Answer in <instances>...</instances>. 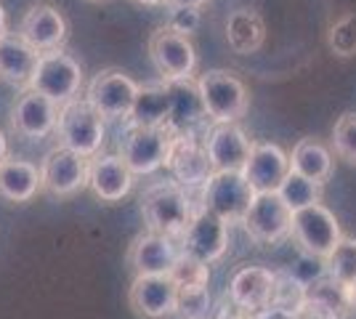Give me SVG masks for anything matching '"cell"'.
Instances as JSON below:
<instances>
[{"mask_svg":"<svg viewBox=\"0 0 356 319\" xmlns=\"http://www.w3.org/2000/svg\"><path fill=\"white\" fill-rule=\"evenodd\" d=\"M138 211H141L147 231H157V234L178 240L186 231L194 213L200 211V205L194 208V199L186 192V186L176 181H163L149 186L141 195Z\"/></svg>","mask_w":356,"mask_h":319,"instance_id":"6da1fadb","label":"cell"},{"mask_svg":"<svg viewBox=\"0 0 356 319\" xmlns=\"http://www.w3.org/2000/svg\"><path fill=\"white\" fill-rule=\"evenodd\" d=\"M205 117L216 122H239L248 115L250 93L248 85L229 69H208L194 80Z\"/></svg>","mask_w":356,"mask_h":319,"instance_id":"7a4b0ae2","label":"cell"},{"mask_svg":"<svg viewBox=\"0 0 356 319\" xmlns=\"http://www.w3.org/2000/svg\"><path fill=\"white\" fill-rule=\"evenodd\" d=\"M255 189L242 170H218L200 189V208L216 213L226 224H242Z\"/></svg>","mask_w":356,"mask_h":319,"instance_id":"3957f363","label":"cell"},{"mask_svg":"<svg viewBox=\"0 0 356 319\" xmlns=\"http://www.w3.org/2000/svg\"><path fill=\"white\" fill-rule=\"evenodd\" d=\"M178 131L170 125H131L120 138V157L134 170V176H149L165 167L170 144Z\"/></svg>","mask_w":356,"mask_h":319,"instance_id":"277c9868","label":"cell"},{"mask_svg":"<svg viewBox=\"0 0 356 319\" xmlns=\"http://www.w3.org/2000/svg\"><path fill=\"white\" fill-rule=\"evenodd\" d=\"M141 85L122 69H102L90 77L86 88V101H88L106 122L109 120H131L138 101Z\"/></svg>","mask_w":356,"mask_h":319,"instance_id":"5b68a950","label":"cell"},{"mask_svg":"<svg viewBox=\"0 0 356 319\" xmlns=\"http://www.w3.org/2000/svg\"><path fill=\"white\" fill-rule=\"evenodd\" d=\"M56 133L61 144L74 149L83 157H93L102 152L106 138V120L86 101V99H72L59 109V122Z\"/></svg>","mask_w":356,"mask_h":319,"instance_id":"8992f818","label":"cell"},{"mask_svg":"<svg viewBox=\"0 0 356 319\" xmlns=\"http://www.w3.org/2000/svg\"><path fill=\"white\" fill-rule=\"evenodd\" d=\"M30 88L48 96L51 101H56L59 106H64L67 101L77 99V93L83 88V67L64 48L45 51L38 59L35 75L30 80Z\"/></svg>","mask_w":356,"mask_h":319,"instance_id":"52a82bcc","label":"cell"},{"mask_svg":"<svg viewBox=\"0 0 356 319\" xmlns=\"http://www.w3.org/2000/svg\"><path fill=\"white\" fill-rule=\"evenodd\" d=\"M149 59L165 83L192 80L197 69V51L186 35H178L168 24L152 32L149 38Z\"/></svg>","mask_w":356,"mask_h":319,"instance_id":"ba28073f","label":"cell"},{"mask_svg":"<svg viewBox=\"0 0 356 319\" xmlns=\"http://www.w3.org/2000/svg\"><path fill=\"white\" fill-rule=\"evenodd\" d=\"M290 234L296 237V243L300 245L303 253L316 256V259H327L335 250V245L343 240L341 224H338L335 213L322 202L293 213Z\"/></svg>","mask_w":356,"mask_h":319,"instance_id":"9c48e42d","label":"cell"},{"mask_svg":"<svg viewBox=\"0 0 356 319\" xmlns=\"http://www.w3.org/2000/svg\"><path fill=\"white\" fill-rule=\"evenodd\" d=\"M40 179H43L45 195L59 199L74 197L77 192L88 189V157L59 144L43 157Z\"/></svg>","mask_w":356,"mask_h":319,"instance_id":"30bf717a","label":"cell"},{"mask_svg":"<svg viewBox=\"0 0 356 319\" xmlns=\"http://www.w3.org/2000/svg\"><path fill=\"white\" fill-rule=\"evenodd\" d=\"M176 243L181 256L210 266L218 259H223V253L229 247V224L223 218H218L216 213L200 208L189 221L186 231L178 237Z\"/></svg>","mask_w":356,"mask_h":319,"instance_id":"8fae6325","label":"cell"},{"mask_svg":"<svg viewBox=\"0 0 356 319\" xmlns=\"http://www.w3.org/2000/svg\"><path fill=\"white\" fill-rule=\"evenodd\" d=\"M128 304L138 319L173 317L178 309V285L170 274H141L128 290Z\"/></svg>","mask_w":356,"mask_h":319,"instance_id":"7c38bea8","label":"cell"},{"mask_svg":"<svg viewBox=\"0 0 356 319\" xmlns=\"http://www.w3.org/2000/svg\"><path fill=\"white\" fill-rule=\"evenodd\" d=\"M242 224L248 229V234L258 243H282L284 237H290L293 211L284 205L277 192H255L250 211L242 218Z\"/></svg>","mask_w":356,"mask_h":319,"instance_id":"4fadbf2b","label":"cell"},{"mask_svg":"<svg viewBox=\"0 0 356 319\" xmlns=\"http://www.w3.org/2000/svg\"><path fill=\"white\" fill-rule=\"evenodd\" d=\"M16 35L22 40H27L38 54H45V51L64 48L67 38H70V24L54 3H35L27 8V14L22 16Z\"/></svg>","mask_w":356,"mask_h":319,"instance_id":"5bb4252c","label":"cell"},{"mask_svg":"<svg viewBox=\"0 0 356 319\" xmlns=\"http://www.w3.org/2000/svg\"><path fill=\"white\" fill-rule=\"evenodd\" d=\"M59 109L61 106L51 101L48 96L24 88L11 104V128L24 138L51 136V133H56Z\"/></svg>","mask_w":356,"mask_h":319,"instance_id":"9a60e30c","label":"cell"},{"mask_svg":"<svg viewBox=\"0 0 356 319\" xmlns=\"http://www.w3.org/2000/svg\"><path fill=\"white\" fill-rule=\"evenodd\" d=\"M213 173L218 170H242L252 149V138L237 122H216L202 138Z\"/></svg>","mask_w":356,"mask_h":319,"instance_id":"2e32d148","label":"cell"},{"mask_svg":"<svg viewBox=\"0 0 356 319\" xmlns=\"http://www.w3.org/2000/svg\"><path fill=\"white\" fill-rule=\"evenodd\" d=\"M274 285H277V277L271 269L242 266L229 282V301L242 311L261 317L274 304Z\"/></svg>","mask_w":356,"mask_h":319,"instance_id":"e0dca14e","label":"cell"},{"mask_svg":"<svg viewBox=\"0 0 356 319\" xmlns=\"http://www.w3.org/2000/svg\"><path fill=\"white\" fill-rule=\"evenodd\" d=\"M88 189L106 205L122 202L134 189V170L120 154H93L88 157Z\"/></svg>","mask_w":356,"mask_h":319,"instance_id":"ac0fdd59","label":"cell"},{"mask_svg":"<svg viewBox=\"0 0 356 319\" xmlns=\"http://www.w3.org/2000/svg\"><path fill=\"white\" fill-rule=\"evenodd\" d=\"M181 259V250L173 237L157 231H141L128 245V266L136 277L141 274H170Z\"/></svg>","mask_w":356,"mask_h":319,"instance_id":"d6986e66","label":"cell"},{"mask_svg":"<svg viewBox=\"0 0 356 319\" xmlns=\"http://www.w3.org/2000/svg\"><path fill=\"white\" fill-rule=\"evenodd\" d=\"M165 167H170L176 183L186 186V189H192V186H200V189H202V183L213 176L208 152H205V147H202L192 133H176V136H173V144H170V154H168Z\"/></svg>","mask_w":356,"mask_h":319,"instance_id":"ffe728a7","label":"cell"},{"mask_svg":"<svg viewBox=\"0 0 356 319\" xmlns=\"http://www.w3.org/2000/svg\"><path fill=\"white\" fill-rule=\"evenodd\" d=\"M242 173L248 176L255 192H277L284 176L290 173V154L280 144L252 141L250 157L242 167Z\"/></svg>","mask_w":356,"mask_h":319,"instance_id":"44dd1931","label":"cell"},{"mask_svg":"<svg viewBox=\"0 0 356 319\" xmlns=\"http://www.w3.org/2000/svg\"><path fill=\"white\" fill-rule=\"evenodd\" d=\"M38 59H40V54L27 40H22L16 32H6L0 38V77L6 83H11L22 91L30 88Z\"/></svg>","mask_w":356,"mask_h":319,"instance_id":"7402d4cb","label":"cell"},{"mask_svg":"<svg viewBox=\"0 0 356 319\" xmlns=\"http://www.w3.org/2000/svg\"><path fill=\"white\" fill-rule=\"evenodd\" d=\"M38 192H43V179H40V167L35 163L14 160V157L0 163V197L6 202L24 205L38 197Z\"/></svg>","mask_w":356,"mask_h":319,"instance_id":"603a6c76","label":"cell"},{"mask_svg":"<svg viewBox=\"0 0 356 319\" xmlns=\"http://www.w3.org/2000/svg\"><path fill=\"white\" fill-rule=\"evenodd\" d=\"M290 170H296L300 176L327 186V181L335 173V154L319 138H300L293 147V152H290Z\"/></svg>","mask_w":356,"mask_h":319,"instance_id":"cb8c5ba5","label":"cell"},{"mask_svg":"<svg viewBox=\"0 0 356 319\" xmlns=\"http://www.w3.org/2000/svg\"><path fill=\"white\" fill-rule=\"evenodd\" d=\"M226 40L229 48L237 54H255L266 43V24L258 11L252 8H237L226 19Z\"/></svg>","mask_w":356,"mask_h":319,"instance_id":"d4e9b609","label":"cell"},{"mask_svg":"<svg viewBox=\"0 0 356 319\" xmlns=\"http://www.w3.org/2000/svg\"><path fill=\"white\" fill-rule=\"evenodd\" d=\"M170 112H173V99L168 83L163 80L157 85H141L131 120L134 125H170Z\"/></svg>","mask_w":356,"mask_h":319,"instance_id":"484cf974","label":"cell"},{"mask_svg":"<svg viewBox=\"0 0 356 319\" xmlns=\"http://www.w3.org/2000/svg\"><path fill=\"white\" fill-rule=\"evenodd\" d=\"M277 195L282 197V202L290 208V211L296 213V211L309 208V205L322 202L325 186H322V183H316V181H312V179H306V176H300V173H296V170H290V173L284 176V181L280 183Z\"/></svg>","mask_w":356,"mask_h":319,"instance_id":"4316f807","label":"cell"},{"mask_svg":"<svg viewBox=\"0 0 356 319\" xmlns=\"http://www.w3.org/2000/svg\"><path fill=\"white\" fill-rule=\"evenodd\" d=\"M327 277L335 279L338 285L348 288L356 285V237H346L335 245V250L325 259Z\"/></svg>","mask_w":356,"mask_h":319,"instance_id":"83f0119b","label":"cell"},{"mask_svg":"<svg viewBox=\"0 0 356 319\" xmlns=\"http://www.w3.org/2000/svg\"><path fill=\"white\" fill-rule=\"evenodd\" d=\"M274 277H277V285H274V304H271V309L298 319V314L306 306V285L298 282L293 272H274Z\"/></svg>","mask_w":356,"mask_h":319,"instance_id":"f1b7e54d","label":"cell"},{"mask_svg":"<svg viewBox=\"0 0 356 319\" xmlns=\"http://www.w3.org/2000/svg\"><path fill=\"white\" fill-rule=\"evenodd\" d=\"M327 46L338 59L356 56V11L338 16L327 30Z\"/></svg>","mask_w":356,"mask_h":319,"instance_id":"f546056e","label":"cell"},{"mask_svg":"<svg viewBox=\"0 0 356 319\" xmlns=\"http://www.w3.org/2000/svg\"><path fill=\"white\" fill-rule=\"evenodd\" d=\"M332 154L356 167V112H343L332 125V138H330Z\"/></svg>","mask_w":356,"mask_h":319,"instance_id":"4dcf8cb0","label":"cell"},{"mask_svg":"<svg viewBox=\"0 0 356 319\" xmlns=\"http://www.w3.org/2000/svg\"><path fill=\"white\" fill-rule=\"evenodd\" d=\"M170 277H173V282L178 285V290H186V288H208L210 269H208V263H200V261L181 256V259H178V263L173 266Z\"/></svg>","mask_w":356,"mask_h":319,"instance_id":"1f68e13d","label":"cell"},{"mask_svg":"<svg viewBox=\"0 0 356 319\" xmlns=\"http://www.w3.org/2000/svg\"><path fill=\"white\" fill-rule=\"evenodd\" d=\"M181 319H210V293L208 288L178 290V309Z\"/></svg>","mask_w":356,"mask_h":319,"instance_id":"d6a6232c","label":"cell"},{"mask_svg":"<svg viewBox=\"0 0 356 319\" xmlns=\"http://www.w3.org/2000/svg\"><path fill=\"white\" fill-rule=\"evenodd\" d=\"M173 14L168 19V27L178 35H192V32L200 30V24H202V14H200V8H170Z\"/></svg>","mask_w":356,"mask_h":319,"instance_id":"836d02e7","label":"cell"},{"mask_svg":"<svg viewBox=\"0 0 356 319\" xmlns=\"http://www.w3.org/2000/svg\"><path fill=\"white\" fill-rule=\"evenodd\" d=\"M208 0H168V8H202Z\"/></svg>","mask_w":356,"mask_h":319,"instance_id":"e575fe53","label":"cell"},{"mask_svg":"<svg viewBox=\"0 0 356 319\" xmlns=\"http://www.w3.org/2000/svg\"><path fill=\"white\" fill-rule=\"evenodd\" d=\"M221 319H261V317H258V314H248V311H242V309L234 306V309H232V314H229V311H223Z\"/></svg>","mask_w":356,"mask_h":319,"instance_id":"d590c367","label":"cell"},{"mask_svg":"<svg viewBox=\"0 0 356 319\" xmlns=\"http://www.w3.org/2000/svg\"><path fill=\"white\" fill-rule=\"evenodd\" d=\"M3 160H8V138L0 131V163H3Z\"/></svg>","mask_w":356,"mask_h":319,"instance_id":"8d00e7d4","label":"cell"},{"mask_svg":"<svg viewBox=\"0 0 356 319\" xmlns=\"http://www.w3.org/2000/svg\"><path fill=\"white\" fill-rule=\"evenodd\" d=\"M8 32V14H6V8H3V3H0V38Z\"/></svg>","mask_w":356,"mask_h":319,"instance_id":"74e56055","label":"cell"},{"mask_svg":"<svg viewBox=\"0 0 356 319\" xmlns=\"http://www.w3.org/2000/svg\"><path fill=\"white\" fill-rule=\"evenodd\" d=\"M136 6H147V8H157V6H168V0H134Z\"/></svg>","mask_w":356,"mask_h":319,"instance_id":"f35d334b","label":"cell"},{"mask_svg":"<svg viewBox=\"0 0 356 319\" xmlns=\"http://www.w3.org/2000/svg\"><path fill=\"white\" fill-rule=\"evenodd\" d=\"M338 319H356V314H343V317H338Z\"/></svg>","mask_w":356,"mask_h":319,"instance_id":"ab89813d","label":"cell"},{"mask_svg":"<svg viewBox=\"0 0 356 319\" xmlns=\"http://www.w3.org/2000/svg\"><path fill=\"white\" fill-rule=\"evenodd\" d=\"M88 3H104V0H88Z\"/></svg>","mask_w":356,"mask_h":319,"instance_id":"60d3db41","label":"cell"}]
</instances>
